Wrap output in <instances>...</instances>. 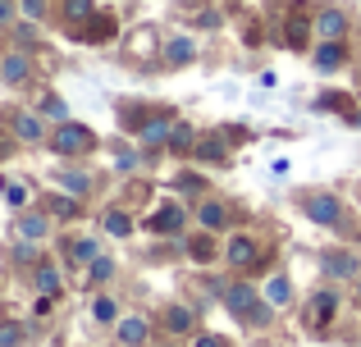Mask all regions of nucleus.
Returning <instances> with one entry per match:
<instances>
[{
	"mask_svg": "<svg viewBox=\"0 0 361 347\" xmlns=\"http://www.w3.org/2000/svg\"><path fill=\"white\" fill-rule=\"evenodd\" d=\"M110 32H115V23H110V18H97V27H92L87 37H92V42H106Z\"/></svg>",
	"mask_w": 361,
	"mask_h": 347,
	"instance_id": "c756f323",
	"label": "nucleus"
},
{
	"mask_svg": "<svg viewBox=\"0 0 361 347\" xmlns=\"http://www.w3.org/2000/svg\"><path fill=\"white\" fill-rule=\"evenodd\" d=\"M192 256H197V260H211V256H215V242H211V238H197V242H192Z\"/></svg>",
	"mask_w": 361,
	"mask_h": 347,
	"instance_id": "a878e982",
	"label": "nucleus"
},
{
	"mask_svg": "<svg viewBox=\"0 0 361 347\" xmlns=\"http://www.w3.org/2000/svg\"><path fill=\"white\" fill-rule=\"evenodd\" d=\"M353 128H361V115H353Z\"/></svg>",
	"mask_w": 361,
	"mask_h": 347,
	"instance_id": "4c0bfd02",
	"label": "nucleus"
},
{
	"mask_svg": "<svg viewBox=\"0 0 361 347\" xmlns=\"http://www.w3.org/2000/svg\"><path fill=\"white\" fill-rule=\"evenodd\" d=\"M188 142H192V128H174V133H169V146H174V151H188Z\"/></svg>",
	"mask_w": 361,
	"mask_h": 347,
	"instance_id": "b1692460",
	"label": "nucleus"
},
{
	"mask_svg": "<svg viewBox=\"0 0 361 347\" xmlns=\"http://www.w3.org/2000/svg\"><path fill=\"white\" fill-rule=\"evenodd\" d=\"M69 14L78 18V23H82V18H92V0H69Z\"/></svg>",
	"mask_w": 361,
	"mask_h": 347,
	"instance_id": "7c9ffc66",
	"label": "nucleus"
},
{
	"mask_svg": "<svg viewBox=\"0 0 361 347\" xmlns=\"http://www.w3.org/2000/svg\"><path fill=\"white\" fill-rule=\"evenodd\" d=\"M37 288H42L46 297H55L60 293V275H55V270H42V275H37Z\"/></svg>",
	"mask_w": 361,
	"mask_h": 347,
	"instance_id": "aec40b11",
	"label": "nucleus"
},
{
	"mask_svg": "<svg viewBox=\"0 0 361 347\" xmlns=\"http://www.w3.org/2000/svg\"><path fill=\"white\" fill-rule=\"evenodd\" d=\"M316 27H320V37H325V42H338V37H343V27H348V18L338 14V9H329V14L316 18Z\"/></svg>",
	"mask_w": 361,
	"mask_h": 347,
	"instance_id": "0eeeda50",
	"label": "nucleus"
},
{
	"mask_svg": "<svg viewBox=\"0 0 361 347\" xmlns=\"http://www.w3.org/2000/svg\"><path fill=\"white\" fill-rule=\"evenodd\" d=\"M334 311H338V297H334V293H316V297H311V311H307V320L316 324V329H325V324L334 320Z\"/></svg>",
	"mask_w": 361,
	"mask_h": 347,
	"instance_id": "f03ea898",
	"label": "nucleus"
},
{
	"mask_svg": "<svg viewBox=\"0 0 361 347\" xmlns=\"http://www.w3.org/2000/svg\"><path fill=\"white\" fill-rule=\"evenodd\" d=\"M302 42H307V18L293 14L288 18V46H298V51H302Z\"/></svg>",
	"mask_w": 361,
	"mask_h": 347,
	"instance_id": "a211bd4d",
	"label": "nucleus"
},
{
	"mask_svg": "<svg viewBox=\"0 0 361 347\" xmlns=\"http://www.w3.org/2000/svg\"><path fill=\"white\" fill-rule=\"evenodd\" d=\"M42 115H51V119H64V101H60V96H46V101H42Z\"/></svg>",
	"mask_w": 361,
	"mask_h": 347,
	"instance_id": "bb28decb",
	"label": "nucleus"
},
{
	"mask_svg": "<svg viewBox=\"0 0 361 347\" xmlns=\"http://www.w3.org/2000/svg\"><path fill=\"white\" fill-rule=\"evenodd\" d=\"M14 133L23 137V142H37V137H42V124H37V115H18V119H14Z\"/></svg>",
	"mask_w": 361,
	"mask_h": 347,
	"instance_id": "f8f14e48",
	"label": "nucleus"
},
{
	"mask_svg": "<svg viewBox=\"0 0 361 347\" xmlns=\"http://www.w3.org/2000/svg\"><path fill=\"white\" fill-rule=\"evenodd\" d=\"M92 146V133L78 124H60V133H55V151L60 156H73V151H87Z\"/></svg>",
	"mask_w": 361,
	"mask_h": 347,
	"instance_id": "f257e3e1",
	"label": "nucleus"
},
{
	"mask_svg": "<svg viewBox=\"0 0 361 347\" xmlns=\"http://www.w3.org/2000/svg\"><path fill=\"white\" fill-rule=\"evenodd\" d=\"M97 320H115V302H110V297L97 302Z\"/></svg>",
	"mask_w": 361,
	"mask_h": 347,
	"instance_id": "2f4dec72",
	"label": "nucleus"
},
{
	"mask_svg": "<svg viewBox=\"0 0 361 347\" xmlns=\"http://www.w3.org/2000/svg\"><path fill=\"white\" fill-rule=\"evenodd\" d=\"M110 275H115V265H110V260H92V279H97V284H106Z\"/></svg>",
	"mask_w": 361,
	"mask_h": 347,
	"instance_id": "c85d7f7f",
	"label": "nucleus"
},
{
	"mask_svg": "<svg viewBox=\"0 0 361 347\" xmlns=\"http://www.w3.org/2000/svg\"><path fill=\"white\" fill-rule=\"evenodd\" d=\"M0 78H5V82H23L27 78V60H23V55H9L5 69H0Z\"/></svg>",
	"mask_w": 361,
	"mask_h": 347,
	"instance_id": "9b49d317",
	"label": "nucleus"
},
{
	"mask_svg": "<svg viewBox=\"0 0 361 347\" xmlns=\"http://www.w3.org/2000/svg\"><path fill=\"white\" fill-rule=\"evenodd\" d=\"M183 224H188V215L178 210V206H169V210L151 215V233H174V229H183Z\"/></svg>",
	"mask_w": 361,
	"mask_h": 347,
	"instance_id": "39448f33",
	"label": "nucleus"
},
{
	"mask_svg": "<svg viewBox=\"0 0 361 347\" xmlns=\"http://www.w3.org/2000/svg\"><path fill=\"white\" fill-rule=\"evenodd\" d=\"M106 233L123 238V233H128V215H123V210H110V215H106Z\"/></svg>",
	"mask_w": 361,
	"mask_h": 347,
	"instance_id": "6ab92c4d",
	"label": "nucleus"
},
{
	"mask_svg": "<svg viewBox=\"0 0 361 347\" xmlns=\"http://www.w3.org/2000/svg\"><path fill=\"white\" fill-rule=\"evenodd\" d=\"M338 64H343V46H338V42H325V46L316 51V69L329 73V69H338Z\"/></svg>",
	"mask_w": 361,
	"mask_h": 347,
	"instance_id": "6e6552de",
	"label": "nucleus"
},
{
	"mask_svg": "<svg viewBox=\"0 0 361 347\" xmlns=\"http://www.w3.org/2000/svg\"><path fill=\"white\" fill-rule=\"evenodd\" d=\"M302 210H307L316 224H338V201H334V196H307Z\"/></svg>",
	"mask_w": 361,
	"mask_h": 347,
	"instance_id": "7ed1b4c3",
	"label": "nucleus"
},
{
	"mask_svg": "<svg viewBox=\"0 0 361 347\" xmlns=\"http://www.w3.org/2000/svg\"><path fill=\"white\" fill-rule=\"evenodd\" d=\"M197 347H220V339H197Z\"/></svg>",
	"mask_w": 361,
	"mask_h": 347,
	"instance_id": "c9c22d12",
	"label": "nucleus"
},
{
	"mask_svg": "<svg viewBox=\"0 0 361 347\" xmlns=\"http://www.w3.org/2000/svg\"><path fill=\"white\" fill-rule=\"evenodd\" d=\"M229 265H238V270L256 265V247H252V238H233V242H229Z\"/></svg>",
	"mask_w": 361,
	"mask_h": 347,
	"instance_id": "423d86ee",
	"label": "nucleus"
},
{
	"mask_svg": "<svg viewBox=\"0 0 361 347\" xmlns=\"http://www.w3.org/2000/svg\"><path fill=\"white\" fill-rule=\"evenodd\" d=\"M265 297H270L274 306H288V279H283V275H274L270 284H265Z\"/></svg>",
	"mask_w": 361,
	"mask_h": 347,
	"instance_id": "ddd939ff",
	"label": "nucleus"
},
{
	"mask_svg": "<svg viewBox=\"0 0 361 347\" xmlns=\"http://www.w3.org/2000/svg\"><path fill=\"white\" fill-rule=\"evenodd\" d=\"M165 324H169V329H174V334L192 329V311H169V315H165Z\"/></svg>",
	"mask_w": 361,
	"mask_h": 347,
	"instance_id": "412c9836",
	"label": "nucleus"
},
{
	"mask_svg": "<svg viewBox=\"0 0 361 347\" xmlns=\"http://www.w3.org/2000/svg\"><path fill=\"white\" fill-rule=\"evenodd\" d=\"M329 270H334V275H357V260L353 256H334V260H329Z\"/></svg>",
	"mask_w": 361,
	"mask_h": 347,
	"instance_id": "393cba45",
	"label": "nucleus"
},
{
	"mask_svg": "<svg viewBox=\"0 0 361 347\" xmlns=\"http://www.w3.org/2000/svg\"><path fill=\"white\" fill-rule=\"evenodd\" d=\"M69 256H73V260H92V256H97V242H92V238L73 242V247H69Z\"/></svg>",
	"mask_w": 361,
	"mask_h": 347,
	"instance_id": "4be33fe9",
	"label": "nucleus"
},
{
	"mask_svg": "<svg viewBox=\"0 0 361 347\" xmlns=\"http://www.w3.org/2000/svg\"><path fill=\"white\" fill-rule=\"evenodd\" d=\"M202 224H206V229H220V224H224V206L220 201H206L202 206Z\"/></svg>",
	"mask_w": 361,
	"mask_h": 347,
	"instance_id": "f3484780",
	"label": "nucleus"
},
{
	"mask_svg": "<svg viewBox=\"0 0 361 347\" xmlns=\"http://www.w3.org/2000/svg\"><path fill=\"white\" fill-rule=\"evenodd\" d=\"M51 210H55V215H73V210H78V206H73L69 196H55V201H51Z\"/></svg>",
	"mask_w": 361,
	"mask_h": 347,
	"instance_id": "72a5a7b5",
	"label": "nucleus"
},
{
	"mask_svg": "<svg viewBox=\"0 0 361 347\" xmlns=\"http://www.w3.org/2000/svg\"><path fill=\"white\" fill-rule=\"evenodd\" d=\"M224 302H229V311H233V315H252V306L261 302V297H256V288L238 284V288H229V293H224Z\"/></svg>",
	"mask_w": 361,
	"mask_h": 347,
	"instance_id": "20e7f679",
	"label": "nucleus"
},
{
	"mask_svg": "<svg viewBox=\"0 0 361 347\" xmlns=\"http://www.w3.org/2000/svg\"><path fill=\"white\" fill-rule=\"evenodd\" d=\"M46 229H51V220H46V215H23V220H18V233H23L27 242H37Z\"/></svg>",
	"mask_w": 361,
	"mask_h": 347,
	"instance_id": "9d476101",
	"label": "nucleus"
},
{
	"mask_svg": "<svg viewBox=\"0 0 361 347\" xmlns=\"http://www.w3.org/2000/svg\"><path fill=\"white\" fill-rule=\"evenodd\" d=\"M197 160H206V165H224V146L211 137V142H202V146H197Z\"/></svg>",
	"mask_w": 361,
	"mask_h": 347,
	"instance_id": "dca6fc26",
	"label": "nucleus"
},
{
	"mask_svg": "<svg viewBox=\"0 0 361 347\" xmlns=\"http://www.w3.org/2000/svg\"><path fill=\"white\" fill-rule=\"evenodd\" d=\"M5 201H9V206H27V187H23V183H9V187H5Z\"/></svg>",
	"mask_w": 361,
	"mask_h": 347,
	"instance_id": "5701e85b",
	"label": "nucleus"
},
{
	"mask_svg": "<svg viewBox=\"0 0 361 347\" xmlns=\"http://www.w3.org/2000/svg\"><path fill=\"white\" fill-rule=\"evenodd\" d=\"M64 183H69L73 192H87V187H92V183H87V174H64Z\"/></svg>",
	"mask_w": 361,
	"mask_h": 347,
	"instance_id": "473e14b6",
	"label": "nucleus"
},
{
	"mask_svg": "<svg viewBox=\"0 0 361 347\" xmlns=\"http://www.w3.org/2000/svg\"><path fill=\"white\" fill-rule=\"evenodd\" d=\"M119 343L123 347H142L147 343V320H123L119 324Z\"/></svg>",
	"mask_w": 361,
	"mask_h": 347,
	"instance_id": "1a4fd4ad",
	"label": "nucleus"
},
{
	"mask_svg": "<svg viewBox=\"0 0 361 347\" xmlns=\"http://www.w3.org/2000/svg\"><path fill=\"white\" fill-rule=\"evenodd\" d=\"M192 51H197V46L188 42V37H178V42H169V64H188V60H192Z\"/></svg>",
	"mask_w": 361,
	"mask_h": 347,
	"instance_id": "2eb2a0df",
	"label": "nucleus"
},
{
	"mask_svg": "<svg viewBox=\"0 0 361 347\" xmlns=\"http://www.w3.org/2000/svg\"><path fill=\"white\" fill-rule=\"evenodd\" d=\"M0 18H9V0H0Z\"/></svg>",
	"mask_w": 361,
	"mask_h": 347,
	"instance_id": "e433bc0d",
	"label": "nucleus"
},
{
	"mask_svg": "<svg viewBox=\"0 0 361 347\" xmlns=\"http://www.w3.org/2000/svg\"><path fill=\"white\" fill-rule=\"evenodd\" d=\"M165 137H169V124H165V119H151V124L142 128V142H147V146H160Z\"/></svg>",
	"mask_w": 361,
	"mask_h": 347,
	"instance_id": "4468645a",
	"label": "nucleus"
},
{
	"mask_svg": "<svg viewBox=\"0 0 361 347\" xmlns=\"http://www.w3.org/2000/svg\"><path fill=\"white\" fill-rule=\"evenodd\" d=\"M18 339H23L18 324H5V329H0V347H18Z\"/></svg>",
	"mask_w": 361,
	"mask_h": 347,
	"instance_id": "cd10ccee",
	"label": "nucleus"
},
{
	"mask_svg": "<svg viewBox=\"0 0 361 347\" xmlns=\"http://www.w3.org/2000/svg\"><path fill=\"white\" fill-rule=\"evenodd\" d=\"M23 14L27 18H42L46 14V0H23Z\"/></svg>",
	"mask_w": 361,
	"mask_h": 347,
	"instance_id": "f704fd0d",
	"label": "nucleus"
}]
</instances>
